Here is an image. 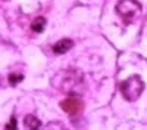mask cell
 <instances>
[{
  "instance_id": "cell-9",
  "label": "cell",
  "mask_w": 147,
  "mask_h": 130,
  "mask_svg": "<svg viewBox=\"0 0 147 130\" xmlns=\"http://www.w3.org/2000/svg\"><path fill=\"white\" fill-rule=\"evenodd\" d=\"M6 129H16V118L15 117L10 118V123L6 124Z\"/></svg>"
},
{
  "instance_id": "cell-4",
  "label": "cell",
  "mask_w": 147,
  "mask_h": 130,
  "mask_svg": "<svg viewBox=\"0 0 147 130\" xmlns=\"http://www.w3.org/2000/svg\"><path fill=\"white\" fill-rule=\"evenodd\" d=\"M82 99L78 96V95H69L66 96L62 102H60V108H62L66 114H71V115H75L78 112L82 111Z\"/></svg>"
},
{
  "instance_id": "cell-10",
  "label": "cell",
  "mask_w": 147,
  "mask_h": 130,
  "mask_svg": "<svg viewBox=\"0 0 147 130\" xmlns=\"http://www.w3.org/2000/svg\"><path fill=\"white\" fill-rule=\"evenodd\" d=\"M0 81H2V78H0Z\"/></svg>"
},
{
  "instance_id": "cell-6",
  "label": "cell",
  "mask_w": 147,
  "mask_h": 130,
  "mask_svg": "<svg viewBox=\"0 0 147 130\" xmlns=\"http://www.w3.org/2000/svg\"><path fill=\"white\" fill-rule=\"evenodd\" d=\"M44 27H46V19L43 16H38V18H35L31 24V30L34 33H41L44 31Z\"/></svg>"
},
{
  "instance_id": "cell-3",
  "label": "cell",
  "mask_w": 147,
  "mask_h": 130,
  "mask_svg": "<svg viewBox=\"0 0 147 130\" xmlns=\"http://www.w3.org/2000/svg\"><path fill=\"white\" fill-rule=\"evenodd\" d=\"M116 14L128 25V24L136 21L141 14V5L137 0H121L116 5Z\"/></svg>"
},
{
  "instance_id": "cell-7",
  "label": "cell",
  "mask_w": 147,
  "mask_h": 130,
  "mask_svg": "<svg viewBox=\"0 0 147 130\" xmlns=\"http://www.w3.org/2000/svg\"><path fill=\"white\" fill-rule=\"evenodd\" d=\"M24 124H25L27 129H31V130H35V129H38V127H40L38 118L34 117V115H31V114L25 117V120H24Z\"/></svg>"
},
{
  "instance_id": "cell-8",
  "label": "cell",
  "mask_w": 147,
  "mask_h": 130,
  "mask_svg": "<svg viewBox=\"0 0 147 130\" xmlns=\"http://www.w3.org/2000/svg\"><path fill=\"white\" fill-rule=\"evenodd\" d=\"M7 80H9V83H10L12 86H16V84H19V83L24 80V76L19 74V73H10L9 77H7Z\"/></svg>"
},
{
  "instance_id": "cell-2",
  "label": "cell",
  "mask_w": 147,
  "mask_h": 130,
  "mask_svg": "<svg viewBox=\"0 0 147 130\" xmlns=\"http://www.w3.org/2000/svg\"><path fill=\"white\" fill-rule=\"evenodd\" d=\"M119 90L127 101L134 102L141 96V93L144 90V81L140 78V76H131L129 78L121 83Z\"/></svg>"
},
{
  "instance_id": "cell-1",
  "label": "cell",
  "mask_w": 147,
  "mask_h": 130,
  "mask_svg": "<svg viewBox=\"0 0 147 130\" xmlns=\"http://www.w3.org/2000/svg\"><path fill=\"white\" fill-rule=\"evenodd\" d=\"M53 86L59 90H62L65 93L74 92L81 83H82V76L80 74V71H59V73L53 77L52 80Z\"/></svg>"
},
{
  "instance_id": "cell-5",
  "label": "cell",
  "mask_w": 147,
  "mask_h": 130,
  "mask_svg": "<svg viewBox=\"0 0 147 130\" xmlns=\"http://www.w3.org/2000/svg\"><path fill=\"white\" fill-rule=\"evenodd\" d=\"M72 46H74V40H71V39H62V40H59L57 43L53 44V52L56 55L66 53L69 49H72Z\"/></svg>"
}]
</instances>
